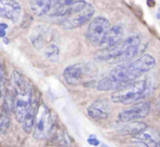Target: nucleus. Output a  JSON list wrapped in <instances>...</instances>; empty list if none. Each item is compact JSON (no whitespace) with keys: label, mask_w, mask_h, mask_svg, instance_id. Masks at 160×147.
Returning a JSON list of instances; mask_svg holds the SVG:
<instances>
[{"label":"nucleus","mask_w":160,"mask_h":147,"mask_svg":"<svg viewBox=\"0 0 160 147\" xmlns=\"http://www.w3.org/2000/svg\"><path fill=\"white\" fill-rule=\"evenodd\" d=\"M156 66V59L151 54H143L138 59L115 67L98 84V91H116L119 88L135 82L137 78L150 71Z\"/></svg>","instance_id":"obj_1"},{"label":"nucleus","mask_w":160,"mask_h":147,"mask_svg":"<svg viewBox=\"0 0 160 147\" xmlns=\"http://www.w3.org/2000/svg\"><path fill=\"white\" fill-rule=\"evenodd\" d=\"M13 91V112L16 120L22 123L34 96L35 88L31 83L17 70H13L10 77Z\"/></svg>","instance_id":"obj_2"},{"label":"nucleus","mask_w":160,"mask_h":147,"mask_svg":"<svg viewBox=\"0 0 160 147\" xmlns=\"http://www.w3.org/2000/svg\"><path fill=\"white\" fill-rule=\"evenodd\" d=\"M141 46V38L138 36H131L110 49H100L96 54V59L111 64L127 62L138 56Z\"/></svg>","instance_id":"obj_3"},{"label":"nucleus","mask_w":160,"mask_h":147,"mask_svg":"<svg viewBox=\"0 0 160 147\" xmlns=\"http://www.w3.org/2000/svg\"><path fill=\"white\" fill-rule=\"evenodd\" d=\"M146 91L147 83L145 80L133 82L114 91L112 95V100L119 104H132L142 99Z\"/></svg>","instance_id":"obj_4"},{"label":"nucleus","mask_w":160,"mask_h":147,"mask_svg":"<svg viewBox=\"0 0 160 147\" xmlns=\"http://www.w3.org/2000/svg\"><path fill=\"white\" fill-rule=\"evenodd\" d=\"M52 130V117L50 109L39 103L33 128V137L36 140H43L50 135Z\"/></svg>","instance_id":"obj_5"},{"label":"nucleus","mask_w":160,"mask_h":147,"mask_svg":"<svg viewBox=\"0 0 160 147\" xmlns=\"http://www.w3.org/2000/svg\"><path fill=\"white\" fill-rule=\"evenodd\" d=\"M95 13V8L94 7L87 3L79 10L62 17L60 20V24L63 28L68 29V30H72L78 27H81L90 22L93 19Z\"/></svg>","instance_id":"obj_6"},{"label":"nucleus","mask_w":160,"mask_h":147,"mask_svg":"<svg viewBox=\"0 0 160 147\" xmlns=\"http://www.w3.org/2000/svg\"><path fill=\"white\" fill-rule=\"evenodd\" d=\"M110 28L111 24L108 19L100 16L96 17L90 21L85 32V37L92 45L99 46Z\"/></svg>","instance_id":"obj_7"},{"label":"nucleus","mask_w":160,"mask_h":147,"mask_svg":"<svg viewBox=\"0 0 160 147\" xmlns=\"http://www.w3.org/2000/svg\"><path fill=\"white\" fill-rule=\"evenodd\" d=\"M94 68L89 64L77 63L67 67L63 71V77L66 83L69 85L80 84L86 76L93 74Z\"/></svg>","instance_id":"obj_8"},{"label":"nucleus","mask_w":160,"mask_h":147,"mask_svg":"<svg viewBox=\"0 0 160 147\" xmlns=\"http://www.w3.org/2000/svg\"><path fill=\"white\" fill-rule=\"evenodd\" d=\"M85 4V0H52L49 14L62 18L79 10Z\"/></svg>","instance_id":"obj_9"},{"label":"nucleus","mask_w":160,"mask_h":147,"mask_svg":"<svg viewBox=\"0 0 160 147\" xmlns=\"http://www.w3.org/2000/svg\"><path fill=\"white\" fill-rule=\"evenodd\" d=\"M150 111V105L146 101H141L132 105L129 109L122 111L119 115L118 119L122 123H128L131 121H135L141 118L147 116Z\"/></svg>","instance_id":"obj_10"},{"label":"nucleus","mask_w":160,"mask_h":147,"mask_svg":"<svg viewBox=\"0 0 160 147\" xmlns=\"http://www.w3.org/2000/svg\"><path fill=\"white\" fill-rule=\"evenodd\" d=\"M87 113L88 115L93 119L104 120L110 116L112 113V107L108 99H100L90 104V106L87 108Z\"/></svg>","instance_id":"obj_11"},{"label":"nucleus","mask_w":160,"mask_h":147,"mask_svg":"<svg viewBox=\"0 0 160 147\" xmlns=\"http://www.w3.org/2000/svg\"><path fill=\"white\" fill-rule=\"evenodd\" d=\"M22 14V7L16 0H0V18L17 23Z\"/></svg>","instance_id":"obj_12"},{"label":"nucleus","mask_w":160,"mask_h":147,"mask_svg":"<svg viewBox=\"0 0 160 147\" xmlns=\"http://www.w3.org/2000/svg\"><path fill=\"white\" fill-rule=\"evenodd\" d=\"M49 40L50 32L47 27L43 25L36 26L30 35V41L37 50H43L48 44H50Z\"/></svg>","instance_id":"obj_13"},{"label":"nucleus","mask_w":160,"mask_h":147,"mask_svg":"<svg viewBox=\"0 0 160 147\" xmlns=\"http://www.w3.org/2000/svg\"><path fill=\"white\" fill-rule=\"evenodd\" d=\"M38 105H39V98H38V95L37 94V91L35 90L31 105H30V107H29V109H28L22 122L21 123L22 127V129L26 133H31L33 131L35 118H36V114H37V112H38Z\"/></svg>","instance_id":"obj_14"},{"label":"nucleus","mask_w":160,"mask_h":147,"mask_svg":"<svg viewBox=\"0 0 160 147\" xmlns=\"http://www.w3.org/2000/svg\"><path fill=\"white\" fill-rule=\"evenodd\" d=\"M123 36H124L123 27L119 24L113 25L109 29L108 33L106 34L99 47L101 49H110L120 43L122 41Z\"/></svg>","instance_id":"obj_15"},{"label":"nucleus","mask_w":160,"mask_h":147,"mask_svg":"<svg viewBox=\"0 0 160 147\" xmlns=\"http://www.w3.org/2000/svg\"><path fill=\"white\" fill-rule=\"evenodd\" d=\"M128 124L124 125L120 129L119 133L122 135H139L144 130H146L147 126L144 122L141 121H131Z\"/></svg>","instance_id":"obj_16"},{"label":"nucleus","mask_w":160,"mask_h":147,"mask_svg":"<svg viewBox=\"0 0 160 147\" xmlns=\"http://www.w3.org/2000/svg\"><path fill=\"white\" fill-rule=\"evenodd\" d=\"M52 2V0H29V5L32 12L37 17H40L49 13Z\"/></svg>","instance_id":"obj_17"},{"label":"nucleus","mask_w":160,"mask_h":147,"mask_svg":"<svg viewBox=\"0 0 160 147\" xmlns=\"http://www.w3.org/2000/svg\"><path fill=\"white\" fill-rule=\"evenodd\" d=\"M44 56L51 62H56L59 59V48L54 43L48 44L43 49Z\"/></svg>","instance_id":"obj_18"},{"label":"nucleus","mask_w":160,"mask_h":147,"mask_svg":"<svg viewBox=\"0 0 160 147\" xmlns=\"http://www.w3.org/2000/svg\"><path fill=\"white\" fill-rule=\"evenodd\" d=\"M9 126H10V119L7 109L4 108V110L0 114V133L2 134L6 133L8 130Z\"/></svg>","instance_id":"obj_19"},{"label":"nucleus","mask_w":160,"mask_h":147,"mask_svg":"<svg viewBox=\"0 0 160 147\" xmlns=\"http://www.w3.org/2000/svg\"><path fill=\"white\" fill-rule=\"evenodd\" d=\"M87 142L92 146H98L100 144V142L98 140V138H97L96 135H90L88 137V139H87Z\"/></svg>","instance_id":"obj_20"},{"label":"nucleus","mask_w":160,"mask_h":147,"mask_svg":"<svg viewBox=\"0 0 160 147\" xmlns=\"http://www.w3.org/2000/svg\"><path fill=\"white\" fill-rule=\"evenodd\" d=\"M128 147H150L146 143L142 142V141H140V140H136L134 142H132Z\"/></svg>","instance_id":"obj_21"},{"label":"nucleus","mask_w":160,"mask_h":147,"mask_svg":"<svg viewBox=\"0 0 160 147\" xmlns=\"http://www.w3.org/2000/svg\"><path fill=\"white\" fill-rule=\"evenodd\" d=\"M8 25L4 23H0V38H4L6 37V30L8 29Z\"/></svg>","instance_id":"obj_22"},{"label":"nucleus","mask_w":160,"mask_h":147,"mask_svg":"<svg viewBox=\"0 0 160 147\" xmlns=\"http://www.w3.org/2000/svg\"><path fill=\"white\" fill-rule=\"evenodd\" d=\"M3 81H4V69L2 67V64L0 62V99L2 97V85H3Z\"/></svg>","instance_id":"obj_23"},{"label":"nucleus","mask_w":160,"mask_h":147,"mask_svg":"<svg viewBox=\"0 0 160 147\" xmlns=\"http://www.w3.org/2000/svg\"><path fill=\"white\" fill-rule=\"evenodd\" d=\"M158 110L160 111V99L159 100H158Z\"/></svg>","instance_id":"obj_24"},{"label":"nucleus","mask_w":160,"mask_h":147,"mask_svg":"<svg viewBox=\"0 0 160 147\" xmlns=\"http://www.w3.org/2000/svg\"><path fill=\"white\" fill-rule=\"evenodd\" d=\"M158 19H160V8L158 9Z\"/></svg>","instance_id":"obj_25"},{"label":"nucleus","mask_w":160,"mask_h":147,"mask_svg":"<svg viewBox=\"0 0 160 147\" xmlns=\"http://www.w3.org/2000/svg\"><path fill=\"white\" fill-rule=\"evenodd\" d=\"M100 147H109V146H108V145H106V144H102Z\"/></svg>","instance_id":"obj_26"},{"label":"nucleus","mask_w":160,"mask_h":147,"mask_svg":"<svg viewBox=\"0 0 160 147\" xmlns=\"http://www.w3.org/2000/svg\"><path fill=\"white\" fill-rule=\"evenodd\" d=\"M156 147H160V144H158Z\"/></svg>","instance_id":"obj_27"}]
</instances>
